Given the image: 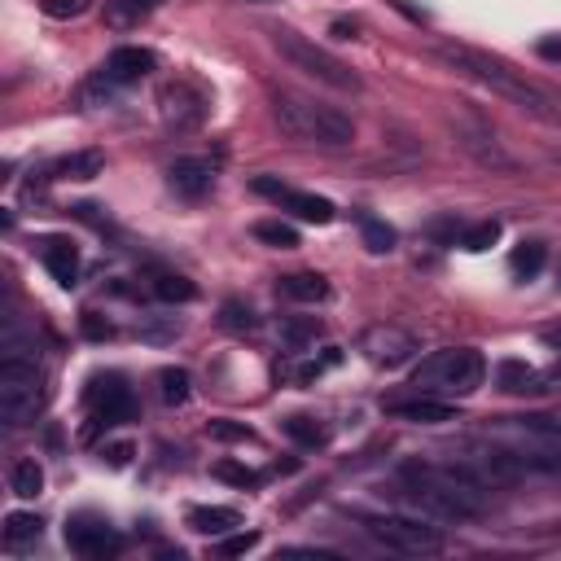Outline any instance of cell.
I'll list each match as a JSON object with an SVG mask.
<instances>
[{
	"instance_id": "17",
	"label": "cell",
	"mask_w": 561,
	"mask_h": 561,
	"mask_svg": "<svg viewBox=\"0 0 561 561\" xmlns=\"http://www.w3.org/2000/svg\"><path fill=\"white\" fill-rule=\"evenodd\" d=\"M40 259H44V268L53 272V281L57 285H71L79 281V250H75V242L71 237H44L40 242Z\"/></svg>"
},
{
	"instance_id": "44",
	"label": "cell",
	"mask_w": 561,
	"mask_h": 561,
	"mask_svg": "<svg viewBox=\"0 0 561 561\" xmlns=\"http://www.w3.org/2000/svg\"><path fill=\"white\" fill-rule=\"evenodd\" d=\"M544 342H548V347H557V351H561V325H557V329H544Z\"/></svg>"
},
{
	"instance_id": "6",
	"label": "cell",
	"mask_w": 561,
	"mask_h": 561,
	"mask_svg": "<svg viewBox=\"0 0 561 561\" xmlns=\"http://www.w3.org/2000/svg\"><path fill=\"white\" fill-rule=\"evenodd\" d=\"M272 44H277V53L294 66V71L312 75L316 84H329V88H338V93H360V75L351 71L342 57L320 49L316 40H307V36H299V31H290V27H277L272 31Z\"/></svg>"
},
{
	"instance_id": "23",
	"label": "cell",
	"mask_w": 561,
	"mask_h": 561,
	"mask_svg": "<svg viewBox=\"0 0 561 561\" xmlns=\"http://www.w3.org/2000/svg\"><path fill=\"white\" fill-rule=\"evenodd\" d=\"M356 224H360V237H364V246L373 250V255H391L395 250V228L386 224V220H377L373 211H356Z\"/></svg>"
},
{
	"instance_id": "37",
	"label": "cell",
	"mask_w": 561,
	"mask_h": 561,
	"mask_svg": "<svg viewBox=\"0 0 561 561\" xmlns=\"http://www.w3.org/2000/svg\"><path fill=\"white\" fill-rule=\"evenodd\" d=\"M215 478H220V483H233V487H259V474L250 465H237V461H220L211 469Z\"/></svg>"
},
{
	"instance_id": "1",
	"label": "cell",
	"mask_w": 561,
	"mask_h": 561,
	"mask_svg": "<svg viewBox=\"0 0 561 561\" xmlns=\"http://www.w3.org/2000/svg\"><path fill=\"white\" fill-rule=\"evenodd\" d=\"M399 483H404V496L412 509H421L426 518H439V522L478 518L487 509L491 491H496L461 456H452V461H404L399 465Z\"/></svg>"
},
{
	"instance_id": "12",
	"label": "cell",
	"mask_w": 561,
	"mask_h": 561,
	"mask_svg": "<svg viewBox=\"0 0 561 561\" xmlns=\"http://www.w3.org/2000/svg\"><path fill=\"white\" fill-rule=\"evenodd\" d=\"M66 548L79 557L106 561L123 553V535L106 518H97V513H75V518H66Z\"/></svg>"
},
{
	"instance_id": "30",
	"label": "cell",
	"mask_w": 561,
	"mask_h": 561,
	"mask_svg": "<svg viewBox=\"0 0 561 561\" xmlns=\"http://www.w3.org/2000/svg\"><path fill=\"white\" fill-rule=\"evenodd\" d=\"M158 395H163V404H171V408L189 404V373L185 369H163L158 373Z\"/></svg>"
},
{
	"instance_id": "39",
	"label": "cell",
	"mask_w": 561,
	"mask_h": 561,
	"mask_svg": "<svg viewBox=\"0 0 561 561\" xmlns=\"http://www.w3.org/2000/svg\"><path fill=\"white\" fill-rule=\"evenodd\" d=\"M255 193H263V198H272V202H285L294 189L281 185V180H272V176H255Z\"/></svg>"
},
{
	"instance_id": "14",
	"label": "cell",
	"mask_w": 561,
	"mask_h": 561,
	"mask_svg": "<svg viewBox=\"0 0 561 561\" xmlns=\"http://www.w3.org/2000/svg\"><path fill=\"white\" fill-rule=\"evenodd\" d=\"M88 408H93V426H119L132 417V391L123 386V377H93L88 386Z\"/></svg>"
},
{
	"instance_id": "42",
	"label": "cell",
	"mask_w": 561,
	"mask_h": 561,
	"mask_svg": "<svg viewBox=\"0 0 561 561\" xmlns=\"http://www.w3.org/2000/svg\"><path fill=\"white\" fill-rule=\"evenodd\" d=\"M281 557H338V553H329V548H281Z\"/></svg>"
},
{
	"instance_id": "15",
	"label": "cell",
	"mask_w": 561,
	"mask_h": 561,
	"mask_svg": "<svg viewBox=\"0 0 561 561\" xmlns=\"http://www.w3.org/2000/svg\"><path fill=\"white\" fill-rule=\"evenodd\" d=\"M167 185H171V193H180V198L198 202L215 189V167L206 163V158H176V163L167 167Z\"/></svg>"
},
{
	"instance_id": "9",
	"label": "cell",
	"mask_w": 561,
	"mask_h": 561,
	"mask_svg": "<svg viewBox=\"0 0 561 561\" xmlns=\"http://www.w3.org/2000/svg\"><path fill=\"white\" fill-rule=\"evenodd\" d=\"M456 456H461L487 487H509V483H522V478L531 474V465L500 439H469V443H461Z\"/></svg>"
},
{
	"instance_id": "13",
	"label": "cell",
	"mask_w": 561,
	"mask_h": 561,
	"mask_svg": "<svg viewBox=\"0 0 561 561\" xmlns=\"http://www.w3.org/2000/svg\"><path fill=\"white\" fill-rule=\"evenodd\" d=\"M360 351L369 356V364H377V369H399V364H408L417 356V338L395 329V325H373L369 334L360 338Z\"/></svg>"
},
{
	"instance_id": "11",
	"label": "cell",
	"mask_w": 561,
	"mask_h": 561,
	"mask_svg": "<svg viewBox=\"0 0 561 561\" xmlns=\"http://www.w3.org/2000/svg\"><path fill=\"white\" fill-rule=\"evenodd\" d=\"M452 132H456V145L474 158L478 167H487V171H500V176H513L518 171V158H513L505 145L496 141V132L487 128V123H478V119H452Z\"/></svg>"
},
{
	"instance_id": "27",
	"label": "cell",
	"mask_w": 561,
	"mask_h": 561,
	"mask_svg": "<svg viewBox=\"0 0 561 561\" xmlns=\"http://www.w3.org/2000/svg\"><path fill=\"white\" fill-rule=\"evenodd\" d=\"M281 430L290 434V439L299 443V448H325V443H329V430L320 426L316 417H285V421H281Z\"/></svg>"
},
{
	"instance_id": "8",
	"label": "cell",
	"mask_w": 561,
	"mask_h": 561,
	"mask_svg": "<svg viewBox=\"0 0 561 561\" xmlns=\"http://www.w3.org/2000/svg\"><path fill=\"white\" fill-rule=\"evenodd\" d=\"M496 434L531 469H561V417H500Z\"/></svg>"
},
{
	"instance_id": "22",
	"label": "cell",
	"mask_w": 561,
	"mask_h": 561,
	"mask_svg": "<svg viewBox=\"0 0 561 561\" xmlns=\"http://www.w3.org/2000/svg\"><path fill=\"white\" fill-rule=\"evenodd\" d=\"M281 294L294 303H320L329 299V281L320 272H290V277H281Z\"/></svg>"
},
{
	"instance_id": "31",
	"label": "cell",
	"mask_w": 561,
	"mask_h": 561,
	"mask_svg": "<svg viewBox=\"0 0 561 561\" xmlns=\"http://www.w3.org/2000/svg\"><path fill=\"white\" fill-rule=\"evenodd\" d=\"M220 325L228 329V334H255V312L242 303V299H228L224 307H220Z\"/></svg>"
},
{
	"instance_id": "45",
	"label": "cell",
	"mask_w": 561,
	"mask_h": 561,
	"mask_svg": "<svg viewBox=\"0 0 561 561\" xmlns=\"http://www.w3.org/2000/svg\"><path fill=\"white\" fill-rule=\"evenodd\" d=\"M548 382H561V360L553 364V373H548Z\"/></svg>"
},
{
	"instance_id": "10",
	"label": "cell",
	"mask_w": 561,
	"mask_h": 561,
	"mask_svg": "<svg viewBox=\"0 0 561 561\" xmlns=\"http://www.w3.org/2000/svg\"><path fill=\"white\" fill-rule=\"evenodd\" d=\"M206 106H211L206 93L198 84H189V79H167V84L158 88V114H163V123L167 128H176V132L202 128Z\"/></svg>"
},
{
	"instance_id": "41",
	"label": "cell",
	"mask_w": 561,
	"mask_h": 561,
	"mask_svg": "<svg viewBox=\"0 0 561 561\" xmlns=\"http://www.w3.org/2000/svg\"><path fill=\"white\" fill-rule=\"evenodd\" d=\"M84 334H88V338H110L114 325H110V320H101L97 312H88V316H84Z\"/></svg>"
},
{
	"instance_id": "34",
	"label": "cell",
	"mask_w": 561,
	"mask_h": 561,
	"mask_svg": "<svg viewBox=\"0 0 561 561\" xmlns=\"http://www.w3.org/2000/svg\"><path fill=\"white\" fill-rule=\"evenodd\" d=\"M316 334H320V320L316 316L281 320V342H290V347H307V342H316Z\"/></svg>"
},
{
	"instance_id": "29",
	"label": "cell",
	"mask_w": 561,
	"mask_h": 561,
	"mask_svg": "<svg viewBox=\"0 0 561 561\" xmlns=\"http://www.w3.org/2000/svg\"><path fill=\"white\" fill-rule=\"evenodd\" d=\"M154 5H158V0H110L106 18H110V27H132V22H141Z\"/></svg>"
},
{
	"instance_id": "21",
	"label": "cell",
	"mask_w": 561,
	"mask_h": 561,
	"mask_svg": "<svg viewBox=\"0 0 561 561\" xmlns=\"http://www.w3.org/2000/svg\"><path fill=\"white\" fill-rule=\"evenodd\" d=\"M189 526L198 535H233L242 526V513L224 505H202V509H189Z\"/></svg>"
},
{
	"instance_id": "33",
	"label": "cell",
	"mask_w": 561,
	"mask_h": 561,
	"mask_svg": "<svg viewBox=\"0 0 561 561\" xmlns=\"http://www.w3.org/2000/svg\"><path fill=\"white\" fill-rule=\"evenodd\" d=\"M255 237H259V242H268V246H277V250H294V246H299V233H294L290 224H281V220H259Z\"/></svg>"
},
{
	"instance_id": "43",
	"label": "cell",
	"mask_w": 561,
	"mask_h": 561,
	"mask_svg": "<svg viewBox=\"0 0 561 561\" xmlns=\"http://www.w3.org/2000/svg\"><path fill=\"white\" fill-rule=\"evenodd\" d=\"M540 57H548V62H557V57H561V36L540 40Z\"/></svg>"
},
{
	"instance_id": "28",
	"label": "cell",
	"mask_w": 561,
	"mask_h": 561,
	"mask_svg": "<svg viewBox=\"0 0 561 561\" xmlns=\"http://www.w3.org/2000/svg\"><path fill=\"white\" fill-rule=\"evenodd\" d=\"M154 294L163 303H193L198 299V285H193L189 277H180V272H163V277L154 281Z\"/></svg>"
},
{
	"instance_id": "35",
	"label": "cell",
	"mask_w": 561,
	"mask_h": 561,
	"mask_svg": "<svg viewBox=\"0 0 561 561\" xmlns=\"http://www.w3.org/2000/svg\"><path fill=\"white\" fill-rule=\"evenodd\" d=\"M513 272H518V277H535V272L544 268V246L540 242H522L518 250H513Z\"/></svg>"
},
{
	"instance_id": "26",
	"label": "cell",
	"mask_w": 561,
	"mask_h": 561,
	"mask_svg": "<svg viewBox=\"0 0 561 561\" xmlns=\"http://www.w3.org/2000/svg\"><path fill=\"white\" fill-rule=\"evenodd\" d=\"M9 487H14L18 500H36L40 496V491H44V469H40L36 456H27V461L14 465V474H9Z\"/></svg>"
},
{
	"instance_id": "18",
	"label": "cell",
	"mask_w": 561,
	"mask_h": 561,
	"mask_svg": "<svg viewBox=\"0 0 561 561\" xmlns=\"http://www.w3.org/2000/svg\"><path fill=\"white\" fill-rule=\"evenodd\" d=\"M386 412L399 421H417V426H439V421H452V399H434V395H417V399H395L386 404Z\"/></svg>"
},
{
	"instance_id": "24",
	"label": "cell",
	"mask_w": 561,
	"mask_h": 561,
	"mask_svg": "<svg viewBox=\"0 0 561 561\" xmlns=\"http://www.w3.org/2000/svg\"><path fill=\"white\" fill-rule=\"evenodd\" d=\"M285 206V211H294V215H299V220H307V224H329V220H334V202H329V198H316V193H290V198H285L281 202Z\"/></svg>"
},
{
	"instance_id": "2",
	"label": "cell",
	"mask_w": 561,
	"mask_h": 561,
	"mask_svg": "<svg viewBox=\"0 0 561 561\" xmlns=\"http://www.w3.org/2000/svg\"><path fill=\"white\" fill-rule=\"evenodd\" d=\"M434 57H439V62H448L456 75L474 79V84L491 88L496 97L513 101L518 110L535 114V119H557V101L548 97L544 88L535 84V79H526V71H513V66L500 62V57L474 49V44H452V40L434 44Z\"/></svg>"
},
{
	"instance_id": "25",
	"label": "cell",
	"mask_w": 561,
	"mask_h": 561,
	"mask_svg": "<svg viewBox=\"0 0 561 561\" xmlns=\"http://www.w3.org/2000/svg\"><path fill=\"white\" fill-rule=\"evenodd\" d=\"M40 531H44V522L36 518V513H9L5 518V548H27V544H36L40 540Z\"/></svg>"
},
{
	"instance_id": "36",
	"label": "cell",
	"mask_w": 561,
	"mask_h": 561,
	"mask_svg": "<svg viewBox=\"0 0 561 561\" xmlns=\"http://www.w3.org/2000/svg\"><path fill=\"white\" fill-rule=\"evenodd\" d=\"M206 434H211V439H220V443H255V430L242 426V421H228V417L211 421V426H206Z\"/></svg>"
},
{
	"instance_id": "16",
	"label": "cell",
	"mask_w": 561,
	"mask_h": 561,
	"mask_svg": "<svg viewBox=\"0 0 561 561\" xmlns=\"http://www.w3.org/2000/svg\"><path fill=\"white\" fill-rule=\"evenodd\" d=\"M158 66V57L150 49H136V44H123V49H114L106 57V66H101V79L114 88H123V84H136L141 75H150Z\"/></svg>"
},
{
	"instance_id": "3",
	"label": "cell",
	"mask_w": 561,
	"mask_h": 561,
	"mask_svg": "<svg viewBox=\"0 0 561 561\" xmlns=\"http://www.w3.org/2000/svg\"><path fill=\"white\" fill-rule=\"evenodd\" d=\"M272 119L281 123V132L299 145H316V150H347L356 141V123L342 110L312 101L303 93H277L272 97Z\"/></svg>"
},
{
	"instance_id": "20",
	"label": "cell",
	"mask_w": 561,
	"mask_h": 561,
	"mask_svg": "<svg viewBox=\"0 0 561 561\" xmlns=\"http://www.w3.org/2000/svg\"><path fill=\"white\" fill-rule=\"evenodd\" d=\"M496 382H500V391H509V395H540L548 377H540L531 364H522V360H505L496 369Z\"/></svg>"
},
{
	"instance_id": "32",
	"label": "cell",
	"mask_w": 561,
	"mask_h": 561,
	"mask_svg": "<svg viewBox=\"0 0 561 561\" xmlns=\"http://www.w3.org/2000/svg\"><path fill=\"white\" fill-rule=\"evenodd\" d=\"M500 242V224L496 220H483V224H474V228H465L461 233V246L469 250V255H483V250H491Z\"/></svg>"
},
{
	"instance_id": "38",
	"label": "cell",
	"mask_w": 561,
	"mask_h": 561,
	"mask_svg": "<svg viewBox=\"0 0 561 561\" xmlns=\"http://www.w3.org/2000/svg\"><path fill=\"white\" fill-rule=\"evenodd\" d=\"M88 5H93V0H44L40 9H44L49 18H84Z\"/></svg>"
},
{
	"instance_id": "5",
	"label": "cell",
	"mask_w": 561,
	"mask_h": 561,
	"mask_svg": "<svg viewBox=\"0 0 561 561\" xmlns=\"http://www.w3.org/2000/svg\"><path fill=\"white\" fill-rule=\"evenodd\" d=\"M44 408V373L31 356H5L0 360V421L9 430H22L40 417Z\"/></svg>"
},
{
	"instance_id": "7",
	"label": "cell",
	"mask_w": 561,
	"mask_h": 561,
	"mask_svg": "<svg viewBox=\"0 0 561 561\" xmlns=\"http://www.w3.org/2000/svg\"><path fill=\"white\" fill-rule=\"evenodd\" d=\"M360 526L369 540L391 548V553H404V557H434L448 548L443 531L430 526L426 513L421 518H412V513H369V518H360Z\"/></svg>"
},
{
	"instance_id": "40",
	"label": "cell",
	"mask_w": 561,
	"mask_h": 561,
	"mask_svg": "<svg viewBox=\"0 0 561 561\" xmlns=\"http://www.w3.org/2000/svg\"><path fill=\"white\" fill-rule=\"evenodd\" d=\"M255 544H259V535H250V531H246V535H228V540L220 544V553H224V557H242V553H250Z\"/></svg>"
},
{
	"instance_id": "4",
	"label": "cell",
	"mask_w": 561,
	"mask_h": 561,
	"mask_svg": "<svg viewBox=\"0 0 561 561\" xmlns=\"http://www.w3.org/2000/svg\"><path fill=\"white\" fill-rule=\"evenodd\" d=\"M483 377H487V360L474 347H443L412 369V386H417V395L465 399L483 386Z\"/></svg>"
},
{
	"instance_id": "19",
	"label": "cell",
	"mask_w": 561,
	"mask_h": 561,
	"mask_svg": "<svg viewBox=\"0 0 561 561\" xmlns=\"http://www.w3.org/2000/svg\"><path fill=\"white\" fill-rule=\"evenodd\" d=\"M106 171V154L101 150H79V154H66L49 167V180H97Z\"/></svg>"
}]
</instances>
